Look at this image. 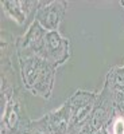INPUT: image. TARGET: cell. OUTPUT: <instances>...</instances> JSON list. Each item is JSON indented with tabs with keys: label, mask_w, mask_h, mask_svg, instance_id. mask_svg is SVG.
Wrapping results in <instances>:
<instances>
[{
	"label": "cell",
	"mask_w": 124,
	"mask_h": 134,
	"mask_svg": "<svg viewBox=\"0 0 124 134\" xmlns=\"http://www.w3.org/2000/svg\"><path fill=\"white\" fill-rule=\"evenodd\" d=\"M39 57L55 69L62 66L70 57L69 39L63 38L59 31H47Z\"/></svg>",
	"instance_id": "5b68a950"
},
{
	"label": "cell",
	"mask_w": 124,
	"mask_h": 134,
	"mask_svg": "<svg viewBox=\"0 0 124 134\" xmlns=\"http://www.w3.org/2000/svg\"><path fill=\"white\" fill-rule=\"evenodd\" d=\"M97 93L77 90L72 97L67 98V105L70 107V124L67 134H81L88 124L89 115L96 103Z\"/></svg>",
	"instance_id": "3957f363"
},
{
	"label": "cell",
	"mask_w": 124,
	"mask_h": 134,
	"mask_svg": "<svg viewBox=\"0 0 124 134\" xmlns=\"http://www.w3.org/2000/svg\"><path fill=\"white\" fill-rule=\"evenodd\" d=\"M115 109H116L115 99L112 97L109 88L104 85L101 93H98L97 95L96 103L92 109L91 115H89L86 127L81 134H97L100 130H103L109 122L111 117L113 115Z\"/></svg>",
	"instance_id": "277c9868"
},
{
	"label": "cell",
	"mask_w": 124,
	"mask_h": 134,
	"mask_svg": "<svg viewBox=\"0 0 124 134\" xmlns=\"http://www.w3.org/2000/svg\"><path fill=\"white\" fill-rule=\"evenodd\" d=\"M66 8L67 2L65 0H41L34 20L38 21L46 31H58L65 18Z\"/></svg>",
	"instance_id": "52a82bcc"
},
{
	"label": "cell",
	"mask_w": 124,
	"mask_h": 134,
	"mask_svg": "<svg viewBox=\"0 0 124 134\" xmlns=\"http://www.w3.org/2000/svg\"><path fill=\"white\" fill-rule=\"evenodd\" d=\"M31 122L32 121L28 118L26 106L16 90L2 113L0 134H27L31 127Z\"/></svg>",
	"instance_id": "7a4b0ae2"
},
{
	"label": "cell",
	"mask_w": 124,
	"mask_h": 134,
	"mask_svg": "<svg viewBox=\"0 0 124 134\" xmlns=\"http://www.w3.org/2000/svg\"><path fill=\"white\" fill-rule=\"evenodd\" d=\"M115 99L116 106L124 107V66H115L108 71L104 83Z\"/></svg>",
	"instance_id": "30bf717a"
},
{
	"label": "cell",
	"mask_w": 124,
	"mask_h": 134,
	"mask_svg": "<svg viewBox=\"0 0 124 134\" xmlns=\"http://www.w3.org/2000/svg\"><path fill=\"white\" fill-rule=\"evenodd\" d=\"M70 124V107L65 100L63 105L31 122V129L44 134H67Z\"/></svg>",
	"instance_id": "8992f818"
},
{
	"label": "cell",
	"mask_w": 124,
	"mask_h": 134,
	"mask_svg": "<svg viewBox=\"0 0 124 134\" xmlns=\"http://www.w3.org/2000/svg\"><path fill=\"white\" fill-rule=\"evenodd\" d=\"M27 134H44V133H42V131H37V130H32V129L30 127V131H28Z\"/></svg>",
	"instance_id": "7c38bea8"
},
{
	"label": "cell",
	"mask_w": 124,
	"mask_h": 134,
	"mask_svg": "<svg viewBox=\"0 0 124 134\" xmlns=\"http://www.w3.org/2000/svg\"><path fill=\"white\" fill-rule=\"evenodd\" d=\"M119 4H120V5H121V7L124 8V0H123V2H119Z\"/></svg>",
	"instance_id": "4fadbf2b"
},
{
	"label": "cell",
	"mask_w": 124,
	"mask_h": 134,
	"mask_svg": "<svg viewBox=\"0 0 124 134\" xmlns=\"http://www.w3.org/2000/svg\"><path fill=\"white\" fill-rule=\"evenodd\" d=\"M47 31L38 21L34 20L27 28L24 35L15 40V51L18 55H39Z\"/></svg>",
	"instance_id": "ba28073f"
},
{
	"label": "cell",
	"mask_w": 124,
	"mask_h": 134,
	"mask_svg": "<svg viewBox=\"0 0 124 134\" xmlns=\"http://www.w3.org/2000/svg\"><path fill=\"white\" fill-rule=\"evenodd\" d=\"M2 5L4 8V12L22 26L30 16H35L39 2L38 0H3Z\"/></svg>",
	"instance_id": "9c48e42d"
},
{
	"label": "cell",
	"mask_w": 124,
	"mask_h": 134,
	"mask_svg": "<svg viewBox=\"0 0 124 134\" xmlns=\"http://www.w3.org/2000/svg\"><path fill=\"white\" fill-rule=\"evenodd\" d=\"M103 130L105 134H124V107L116 106L113 115Z\"/></svg>",
	"instance_id": "8fae6325"
},
{
	"label": "cell",
	"mask_w": 124,
	"mask_h": 134,
	"mask_svg": "<svg viewBox=\"0 0 124 134\" xmlns=\"http://www.w3.org/2000/svg\"><path fill=\"white\" fill-rule=\"evenodd\" d=\"M22 82L27 91L49 99L54 87L55 67L39 55H18Z\"/></svg>",
	"instance_id": "6da1fadb"
},
{
	"label": "cell",
	"mask_w": 124,
	"mask_h": 134,
	"mask_svg": "<svg viewBox=\"0 0 124 134\" xmlns=\"http://www.w3.org/2000/svg\"><path fill=\"white\" fill-rule=\"evenodd\" d=\"M97 134H105V131H104V130H100V131H98Z\"/></svg>",
	"instance_id": "5bb4252c"
}]
</instances>
